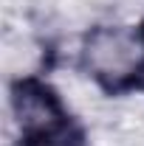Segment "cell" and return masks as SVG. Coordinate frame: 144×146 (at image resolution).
Masks as SVG:
<instances>
[{"label": "cell", "instance_id": "6da1fadb", "mask_svg": "<svg viewBox=\"0 0 144 146\" xmlns=\"http://www.w3.org/2000/svg\"><path fill=\"white\" fill-rule=\"evenodd\" d=\"M76 68L105 96L144 93V28L127 23L90 25L76 48Z\"/></svg>", "mask_w": 144, "mask_h": 146}, {"label": "cell", "instance_id": "7a4b0ae2", "mask_svg": "<svg viewBox=\"0 0 144 146\" xmlns=\"http://www.w3.org/2000/svg\"><path fill=\"white\" fill-rule=\"evenodd\" d=\"M9 107L17 127V146H90L88 129L59 90L37 73L9 82Z\"/></svg>", "mask_w": 144, "mask_h": 146}]
</instances>
